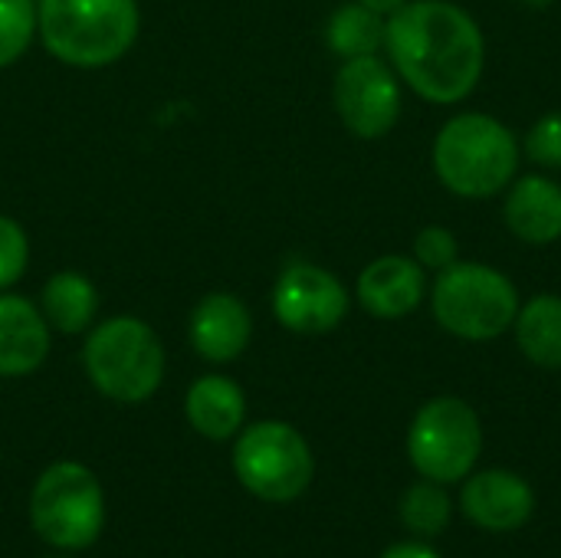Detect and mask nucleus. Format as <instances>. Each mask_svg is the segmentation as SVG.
Listing matches in <instances>:
<instances>
[{"label": "nucleus", "instance_id": "f257e3e1", "mask_svg": "<svg viewBox=\"0 0 561 558\" xmlns=\"http://www.w3.org/2000/svg\"><path fill=\"white\" fill-rule=\"evenodd\" d=\"M385 46L398 76L440 105L467 99L486 66L477 20L450 0H408L388 16Z\"/></svg>", "mask_w": 561, "mask_h": 558}, {"label": "nucleus", "instance_id": "f03ea898", "mask_svg": "<svg viewBox=\"0 0 561 558\" xmlns=\"http://www.w3.org/2000/svg\"><path fill=\"white\" fill-rule=\"evenodd\" d=\"M141 30L138 0H36V36L72 69H102L128 56Z\"/></svg>", "mask_w": 561, "mask_h": 558}, {"label": "nucleus", "instance_id": "7ed1b4c3", "mask_svg": "<svg viewBox=\"0 0 561 558\" xmlns=\"http://www.w3.org/2000/svg\"><path fill=\"white\" fill-rule=\"evenodd\" d=\"M82 368L108 401L141 405L164 382V345L145 319L112 316L89 329Z\"/></svg>", "mask_w": 561, "mask_h": 558}, {"label": "nucleus", "instance_id": "20e7f679", "mask_svg": "<svg viewBox=\"0 0 561 558\" xmlns=\"http://www.w3.org/2000/svg\"><path fill=\"white\" fill-rule=\"evenodd\" d=\"M519 145L513 132L480 112L450 118L434 141V171L460 197H493L513 184Z\"/></svg>", "mask_w": 561, "mask_h": 558}, {"label": "nucleus", "instance_id": "39448f33", "mask_svg": "<svg viewBox=\"0 0 561 558\" xmlns=\"http://www.w3.org/2000/svg\"><path fill=\"white\" fill-rule=\"evenodd\" d=\"M519 293L510 276L483 263H454L437 273L434 319L457 339L486 342L513 329Z\"/></svg>", "mask_w": 561, "mask_h": 558}, {"label": "nucleus", "instance_id": "423d86ee", "mask_svg": "<svg viewBox=\"0 0 561 558\" xmlns=\"http://www.w3.org/2000/svg\"><path fill=\"white\" fill-rule=\"evenodd\" d=\"M30 520L43 543L66 553L89 549L105 526L99 477L76 460L46 467L30 493Z\"/></svg>", "mask_w": 561, "mask_h": 558}, {"label": "nucleus", "instance_id": "0eeeda50", "mask_svg": "<svg viewBox=\"0 0 561 558\" xmlns=\"http://www.w3.org/2000/svg\"><path fill=\"white\" fill-rule=\"evenodd\" d=\"M233 474L256 500L293 503L309 490L316 477V460L309 441L293 424L256 421L237 437Z\"/></svg>", "mask_w": 561, "mask_h": 558}, {"label": "nucleus", "instance_id": "6e6552de", "mask_svg": "<svg viewBox=\"0 0 561 558\" xmlns=\"http://www.w3.org/2000/svg\"><path fill=\"white\" fill-rule=\"evenodd\" d=\"M483 454V424L480 414L463 398H434L427 401L408 431V457L424 480L460 483L467 480Z\"/></svg>", "mask_w": 561, "mask_h": 558}, {"label": "nucleus", "instance_id": "1a4fd4ad", "mask_svg": "<svg viewBox=\"0 0 561 558\" xmlns=\"http://www.w3.org/2000/svg\"><path fill=\"white\" fill-rule=\"evenodd\" d=\"M332 99L342 125L365 141L385 138L401 118V82L394 69L378 56L342 59Z\"/></svg>", "mask_w": 561, "mask_h": 558}, {"label": "nucleus", "instance_id": "9d476101", "mask_svg": "<svg viewBox=\"0 0 561 558\" xmlns=\"http://www.w3.org/2000/svg\"><path fill=\"white\" fill-rule=\"evenodd\" d=\"M348 306L352 296L345 283L316 263H289L273 286V316L296 335H325L339 329Z\"/></svg>", "mask_w": 561, "mask_h": 558}, {"label": "nucleus", "instance_id": "9b49d317", "mask_svg": "<svg viewBox=\"0 0 561 558\" xmlns=\"http://www.w3.org/2000/svg\"><path fill=\"white\" fill-rule=\"evenodd\" d=\"M460 510L473 526L486 533H513L533 520L536 493L519 474L493 467L467 477L460 493Z\"/></svg>", "mask_w": 561, "mask_h": 558}, {"label": "nucleus", "instance_id": "f8f14e48", "mask_svg": "<svg viewBox=\"0 0 561 558\" xmlns=\"http://www.w3.org/2000/svg\"><path fill=\"white\" fill-rule=\"evenodd\" d=\"M187 339H191L194 352L210 365L237 362L253 339V316L240 296L207 293L191 309Z\"/></svg>", "mask_w": 561, "mask_h": 558}, {"label": "nucleus", "instance_id": "ddd939ff", "mask_svg": "<svg viewBox=\"0 0 561 558\" xmlns=\"http://www.w3.org/2000/svg\"><path fill=\"white\" fill-rule=\"evenodd\" d=\"M358 303L375 319H404L414 312L427 293V276L417 260L378 257L358 276Z\"/></svg>", "mask_w": 561, "mask_h": 558}, {"label": "nucleus", "instance_id": "4468645a", "mask_svg": "<svg viewBox=\"0 0 561 558\" xmlns=\"http://www.w3.org/2000/svg\"><path fill=\"white\" fill-rule=\"evenodd\" d=\"M49 322L39 306L16 293H0V378L33 375L49 355Z\"/></svg>", "mask_w": 561, "mask_h": 558}, {"label": "nucleus", "instance_id": "2eb2a0df", "mask_svg": "<svg viewBox=\"0 0 561 558\" xmlns=\"http://www.w3.org/2000/svg\"><path fill=\"white\" fill-rule=\"evenodd\" d=\"M187 424L207 441H230L243 431L247 398L243 388L227 375H201L184 398Z\"/></svg>", "mask_w": 561, "mask_h": 558}, {"label": "nucleus", "instance_id": "dca6fc26", "mask_svg": "<svg viewBox=\"0 0 561 558\" xmlns=\"http://www.w3.org/2000/svg\"><path fill=\"white\" fill-rule=\"evenodd\" d=\"M506 227L533 247L556 243L561 237V187L552 178H523L506 197Z\"/></svg>", "mask_w": 561, "mask_h": 558}, {"label": "nucleus", "instance_id": "f3484780", "mask_svg": "<svg viewBox=\"0 0 561 558\" xmlns=\"http://www.w3.org/2000/svg\"><path fill=\"white\" fill-rule=\"evenodd\" d=\"M39 312L49 329L62 335L89 332L99 316V289L89 276L76 270H59L39 289Z\"/></svg>", "mask_w": 561, "mask_h": 558}, {"label": "nucleus", "instance_id": "a211bd4d", "mask_svg": "<svg viewBox=\"0 0 561 558\" xmlns=\"http://www.w3.org/2000/svg\"><path fill=\"white\" fill-rule=\"evenodd\" d=\"M513 326H516V342L533 365L549 372L561 368V296L542 293L529 299Z\"/></svg>", "mask_w": 561, "mask_h": 558}, {"label": "nucleus", "instance_id": "6ab92c4d", "mask_svg": "<svg viewBox=\"0 0 561 558\" xmlns=\"http://www.w3.org/2000/svg\"><path fill=\"white\" fill-rule=\"evenodd\" d=\"M385 30H388V20L355 0V3H342L339 10H332L325 23V43L342 59L378 56V49L385 46Z\"/></svg>", "mask_w": 561, "mask_h": 558}, {"label": "nucleus", "instance_id": "aec40b11", "mask_svg": "<svg viewBox=\"0 0 561 558\" xmlns=\"http://www.w3.org/2000/svg\"><path fill=\"white\" fill-rule=\"evenodd\" d=\"M454 516V500L444 490V483L421 480L401 497V523L417 536V539H434L450 526Z\"/></svg>", "mask_w": 561, "mask_h": 558}, {"label": "nucleus", "instance_id": "412c9836", "mask_svg": "<svg viewBox=\"0 0 561 558\" xmlns=\"http://www.w3.org/2000/svg\"><path fill=\"white\" fill-rule=\"evenodd\" d=\"M36 39V0H0V69L20 62Z\"/></svg>", "mask_w": 561, "mask_h": 558}, {"label": "nucleus", "instance_id": "4be33fe9", "mask_svg": "<svg viewBox=\"0 0 561 558\" xmlns=\"http://www.w3.org/2000/svg\"><path fill=\"white\" fill-rule=\"evenodd\" d=\"M30 263V237L23 224L10 214H0V293L13 289Z\"/></svg>", "mask_w": 561, "mask_h": 558}, {"label": "nucleus", "instance_id": "5701e85b", "mask_svg": "<svg viewBox=\"0 0 561 558\" xmlns=\"http://www.w3.org/2000/svg\"><path fill=\"white\" fill-rule=\"evenodd\" d=\"M526 155L536 164H542V168L561 171V112L542 115L529 128V135H526Z\"/></svg>", "mask_w": 561, "mask_h": 558}, {"label": "nucleus", "instance_id": "b1692460", "mask_svg": "<svg viewBox=\"0 0 561 558\" xmlns=\"http://www.w3.org/2000/svg\"><path fill=\"white\" fill-rule=\"evenodd\" d=\"M414 260L424 270H447L457 263V237L447 227H424L414 240Z\"/></svg>", "mask_w": 561, "mask_h": 558}, {"label": "nucleus", "instance_id": "393cba45", "mask_svg": "<svg viewBox=\"0 0 561 558\" xmlns=\"http://www.w3.org/2000/svg\"><path fill=\"white\" fill-rule=\"evenodd\" d=\"M381 558H440V553H434L427 543H398V546H391V549H385Z\"/></svg>", "mask_w": 561, "mask_h": 558}, {"label": "nucleus", "instance_id": "a878e982", "mask_svg": "<svg viewBox=\"0 0 561 558\" xmlns=\"http://www.w3.org/2000/svg\"><path fill=\"white\" fill-rule=\"evenodd\" d=\"M358 3H365L368 10H375V13H381L385 20L391 16V13H398L408 0H358Z\"/></svg>", "mask_w": 561, "mask_h": 558}, {"label": "nucleus", "instance_id": "bb28decb", "mask_svg": "<svg viewBox=\"0 0 561 558\" xmlns=\"http://www.w3.org/2000/svg\"><path fill=\"white\" fill-rule=\"evenodd\" d=\"M519 3H526V7H533V10H546L552 0H519Z\"/></svg>", "mask_w": 561, "mask_h": 558}]
</instances>
